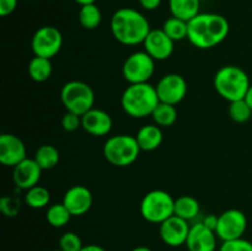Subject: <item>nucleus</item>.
<instances>
[{"label": "nucleus", "mask_w": 252, "mask_h": 251, "mask_svg": "<svg viewBox=\"0 0 252 251\" xmlns=\"http://www.w3.org/2000/svg\"><path fill=\"white\" fill-rule=\"evenodd\" d=\"M63 46L62 32L54 26H43L34 32L31 41L32 52L36 57L52 59Z\"/></svg>", "instance_id": "nucleus-9"}, {"label": "nucleus", "mask_w": 252, "mask_h": 251, "mask_svg": "<svg viewBox=\"0 0 252 251\" xmlns=\"http://www.w3.org/2000/svg\"><path fill=\"white\" fill-rule=\"evenodd\" d=\"M228 20L219 14L199 12L189 21V41L199 49H209L220 44L228 37Z\"/></svg>", "instance_id": "nucleus-1"}, {"label": "nucleus", "mask_w": 252, "mask_h": 251, "mask_svg": "<svg viewBox=\"0 0 252 251\" xmlns=\"http://www.w3.org/2000/svg\"><path fill=\"white\" fill-rule=\"evenodd\" d=\"M61 100L68 112L83 116L94 108L95 94L91 86L84 81L71 80L62 88Z\"/></svg>", "instance_id": "nucleus-7"}, {"label": "nucleus", "mask_w": 252, "mask_h": 251, "mask_svg": "<svg viewBox=\"0 0 252 251\" xmlns=\"http://www.w3.org/2000/svg\"><path fill=\"white\" fill-rule=\"evenodd\" d=\"M157 89L160 102L176 106L187 94V83L180 74H166L159 80Z\"/></svg>", "instance_id": "nucleus-11"}, {"label": "nucleus", "mask_w": 252, "mask_h": 251, "mask_svg": "<svg viewBox=\"0 0 252 251\" xmlns=\"http://www.w3.org/2000/svg\"><path fill=\"white\" fill-rule=\"evenodd\" d=\"M79 22L86 30H95L102 21V14L96 4H88L80 6L79 10Z\"/></svg>", "instance_id": "nucleus-23"}, {"label": "nucleus", "mask_w": 252, "mask_h": 251, "mask_svg": "<svg viewBox=\"0 0 252 251\" xmlns=\"http://www.w3.org/2000/svg\"><path fill=\"white\" fill-rule=\"evenodd\" d=\"M140 214L147 221L161 224L175 214V199L162 189H153L140 202Z\"/></svg>", "instance_id": "nucleus-6"}, {"label": "nucleus", "mask_w": 252, "mask_h": 251, "mask_svg": "<svg viewBox=\"0 0 252 251\" xmlns=\"http://www.w3.org/2000/svg\"><path fill=\"white\" fill-rule=\"evenodd\" d=\"M62 127L66 132H75L76 129H79V127H81V116L66 111V113L62 118Z\"/></svg>", "instance_id": "nucleus-33"}, {"label": "nucleus", "mask_w": 252, "mask_h": 251, "mask_svg": "<svg viewBox=\"0 0 252 251\" xmlns=\"http://www.w3.org/2000/svg\"><path fill=\"white\" fill-rule=\"evenodd\" d=\"M150 31L147 17L132 7L118 9L111 17V32L116 41L125 46L143 43Z\"/></svg>", "instance_id": "nucleus-2"}, {"label": "nucleus", "mask_w": 252, "mask_h": 251, "mask_svg": "<svg viewBox=\"0 0 252 251\" xmlns=\"http://www.w3.org/2000/svg\"><path fill=\"white\" fill-rule=\"evenodd\" d=\"M21 208V202L16 197L5 196L0 199V211L6 217H15Z\"/></svg>", "instance_id": "nucleus-31"}, {"label": "nucleus", "mask_w": 252, "mask_h": 251, "mask_svg": "<svg viewBox=\"0 0 252 251\" xmlns=\"http://www.w3.org/2000/svg\"><path fill=\"white\" fill-rule=\"evenodd\" d=\"M189 229H191V225L189 221L174 214L160 224V238L166 245L172 246V248L186 245Z\"/></svg>", "instance_id": "nucleus-12"}, {"label": "nucleus", "mask_w": 252, "mask_h": 251, "mask_svg": "<svg viewBox=\"0 0 252 251\" xmlns=\"http://www.w3.org/2000/svg\"><path fill=\"white\" fill-rule=\"evenodd\" d=\"M113 126L112 117L106 111L91 108L81 116V127L94 137H103L111 132Z\"/></svg>", "instance_id": "nucleus-17"}, {"label": "nucleus", "mask_w": 252, "mask_h": 251, "mask_svg": "<svg viewBox=\"0 0 252 251\" xmlns=\"http://www.w3.org/2000/svg\"><path fill=\"white\" fill-rule=\"evenodd\" d=\"M83 248L81 238L73 231H66L59 238V249L62 251H80Z\"/></svg>", "instance_id": "nucleus-30"}, {"label": "nucleus", "mask_w": 252, "mask_h": 251, "mask_svg": "<svg viewBox=\"0 0 252 251\" xmlns=\"http://www.w3.org/2000/svg\"><path fill=\"white\" fill-rule=\"evenodd\" d=\"M201 211L197 198L192 196H181L175 199V216L189 221L196 218Z\"/></svg>", "instance_id": "nucleus-21"}, {"label": "nucleus", "mask_w": 252, "mask_h": 251, "mask_svg": "<svg viewBox=\"0 0 252 251\" xmlns=\"http://www.w3.org/2000/svg\"><path fill=\"white\" fill-rule=\"evenodd\" d=\"M229 116L236 123L248 122L252 116V108L250 107L245 98L236 100L229 105Z\"/></svg>", "instance_id": "nucleus-29"}, {"label": "nucleus", "mask_w": 252, "mask_h": 251, "mask_svg": "<svg viewBox=\"0 0 252 251\" xmlns=\"http://www.w3.org/2000/svg\"><path fill=\"white\" fill-rule=\"evenodd\" d=\"M75 2H78L80 6H83V5H88V4H95L96 0H75Z\"/></svg>", "instance_id": "nucleus-39"}, {"label": "nucleus", "mask_w": 252, "mask_h": 251, "mask_svg": "<svg viewBox=\"0 0 252 251\" xmlns=\"http://www.w3.org/2000/svg\"><path fill=\"white\" fill-rule=\"evenodd\" d=\"M17 7V0H0V15L2 17L12 14Z\"/></svg>", "instance_id": "nucleus-34"}, {"label": "nucleus", "mask_w": 252, "mask_h": 251, "mask_svg": "<svg viewBox=\"0 0 252 251\" xmlns=\"http://www.w3.org/2000/svg\"><path fill=\"white\" fill-rule=\"evenodd\" d=\"M43 170L41 169L34 159L26 157L20 164L14 167L12 171V180L15 185L21 189H30L33 186L38 185L41 180V175Z\"/></svg>", "instance_id": "nucleus-18"}, {"label": "nucleus", "mask_w": 252, "mask_h": 251, "mask_svg": "<svg viewBox=\"0 0 252 251\" xmlns=\"http://www.w3.org/2000/svg\"><path fill=\"white\" fill-rule=\"evenodd\" d=\"M93 201V193L88 187L83 185H75L64 193L62 203L66 207L71 216L79 217L84 216L90 211Z\"/></svg>", "instance_id": "nucleus-14"}, {"label": "nucleus", "mask_w": 252, "mask_h": 251, "mask_svg": "<svg viewBox=\"0 0 252 251\" xmlns=\"http://www.w3.org/2000/svg\"><path fill=\"white\" fill-rule=\"evenodd\" d=\"M174 43L175 42L162 31V29L152 30L143 42L144 51L154 61H165L171 57L174 52Z\"/></svg>", "instance_id": "nucleus-15"}, {"label": "nucleus", "mask_w": 252, "mask_h": 251, "mask_svg": "<svg viewBox=\"0 0 252 251\" xmlns=\"http://www.w3.org/2000/svg\"><path fill=\"white\" fill-rule=\"evenodd\" d=\"M59 157H61L59 150L54 145L43 144L36 150L33 159L36 160L42 170H49L57 166V164L59 162Z\"/></svg>", "instance_id": "nucleus-24"}, {"label": "nucleus", "mask_w": 252, "mask_h": 251, "mask_svg": "<svg viewBox=\"0 0 252 251\" xmlns=\"http://www.w3.org/2000/svg\"><path fill=\"white\" fill-rule=\"evenodd\" d=\"M152 118L159 127H170L177 120V110L174 105L159 102V105L153 111Z\"/></svg>", "instance_id": "nucleus-25"}, {"label": "nucleus", "mask_w": 252, "mask_h": 251, "mask_svg": "<svg viewBox=\"0 0 252 251\" xmlns=\"http://www.w3.org/2000/svg\"><path fill=\"white\" fill-rule=\"evenodd\" d=\"M132 251H153L152 249L147 248V246H138V248H134Z\"/></svg>", "instance_id": "nucleus-40"}, {"label": "nucleus", "mask_w": 252, "mask_h": 251, "mask_svg": "<svg viewBox=\"0 0 252 251\" xmlns=\"http://www.w3.org/2000/svg\"><path fill=\"white\" fill-rule=\"evenodd\" d=\"M171 15L185 21H191L199 14L201 0H169Z\"/></svg>", "instance_id": "nucleus-20"}, {"label": "nucleus", "mask_w": 252, "mask_h": 251, "mask_svg": "<svg viewBox=\"0 0 252 251\" xmlns=\"http://www.w3.org/2000/svg\"><path fill=\"white\" fill-rule=\"evenodd\" d=\"M219 251H252V243L244 238L223 241Z\"/></svg>", "instance_id": "nucleus-32"}, {"label": "nucleus", "mask_w": 252, "mask_h": 251, "mask_svg": "<svg viewBox=\"0 0 252 251\" xmlns=\"http://www.w3.org/2000/svg\"><path fill=\"white\" fill-rule=\"evenodd\" d=\"M53 71L51 59L43 57H36L30 61L29 63V75L30 78L37 83H43L48 80Z\"/></svg>", "instance_id": "nucleus-22"}, {"label": "nucleus", "mask_w": 252, "mask_h": 251, "mask_svg": "<svg viewBox=\"0 0 252 251\" xmlns=\"http://www.w3.org/2000/svg\"><path fill=\"white\" fill-rule=\"evenodd\" d=\"M248 228V218L239 209H228L218 217L216 234L221 241L243 238Z\"/></svg>", "instance_id": "nucleus-10"}, {"label": "nucleus", "mask_w": 252, "mask_h": 251, "mask_svg": "<svg viewBox=\"0 0 252 251\" xmlns=\"http://www.w3.org/2000/svg\"><path fill=\"white\" fill-rule=\"evenodd\" d=\"M217 238L216 231L199 221L189 229L186 246L189 251H216Z\"/></svg>", "instance_id": "nucleus-16"}, {"label": "nucleus", "mask_w": 252, "mask_h": 251, "mask_svg": "<svg viewBox=\"0 0 252 251\" xmlns=\"http://www.w3.org/2000/svg\"><path fill=\"white\" fill-rule=\"evenodd\" d=\"M202 223H204L209 229H212V230L216 231L217 223H218V217L213 216V214H211V216H207L206 218L203 219V221H202Z\"/></svg>", "instance_id": "nucleus-36"}, {"label": "nucleus", "mask_w": 252, "mask_h": 251, "mask_svg": "<svg viewBox=\"0 0 252 251\" xmlns=\"http://www.w3.org/2000/svg\"><path fill=\"white\" fill-rule=\"evenodd\" d=\"M80 251H106L102 246H98L96 244H90V245H84Z\"/></svg>", "instance_id": "nucleus-37"}, {"label": "nucleus", "mask_w": 252, "mask_h": 251, "mask_svg": "<svg viewBox=\"0 0 252 251\" xmlns=\"http://www.w3.org/2000/svg\"><path fill=\"white\" fill-rule=\"evenodd\" d=\"M155 70V61L145 51L134 52L125 61L122 74L129 84L148 83Z\"/></svg>", "instance_id": "nucleus-8"}, {"label": "nucleus", "mask_w": 252, "mask_h": 251, "mask_svg": "<svg viewBox=\"0 0 252 251\" xmlns=\"http://www.w3.org/2000/svg\"><path fill=\"white\" fill-rule=\"evenodd\" d=\"M53 251H62L61 249H57V250H53Z\"/></svg>", "instance_id": "nucleus-41"}, {"label": "nucleus", "mask_w": 252, "mask_h": 251, "mask_svg": "<svg viewBox=\"0 0 252 251\" xmlns=\"http://www.w3.org/2000/svg\"><path fill=\"white\" fill-rule=\"evenodd\" d=\"M140 150L142 149L135 135L118 134L106 140L103 145V157L113 166L126 167L138 159Z\"/></svg>", "instance_id": "nucleus-5"}, {"label": "nucleus", "mask_w": 252, "mask_h": 251, "mask_svg": "<svg viewBox=\"0 0 252 251\" xmlns=\"http://www.w3.org/2000/svg\"><path fill=\"white\" fill-rule=\"evenodd\" d=\"M70 212L66 209L63 203H54L48 207L46 213V219L49 225L54 228H63L70 221L71 219Z\"/></svg>", "instance_id": "nucleus-28"}, {"label": "nucleus", "mask_w": 252, "mask_h": 251, "mask_svg": "<svg viewBox=\"0 0 252 251\" xmlns=\"http://www.w3.org/2000/svg\"><path fill=\"white\" fill-rule=\"evenodd\" d=\"M51 201V193L48 189L43 186L36 185L32 188L27 189L25 194V203L29 207L34 209L44 208L49 204Z\"/></svg>", "instance_id": "nucleus-27"}, {"label": "nucleus", "mask_w": 252, "mask_h": 251, "mask_svg": "<svg viewBox=\"0 0 252 251\" xmlns=\"http://www.w3.org/2000/svg\"><path fill=\"white\" fill-rule=\"evenodd\" d=\"M26 147L17 135L4 133L0 137V162L5 166L15 167L26 159Z\"/></svg>", "instance_id": "nucleus-13"}, {"label": "nucleus", "mask_w": 252, "mask_h": 251, "mask_svg": "<svg viewBox=\"0 0 252 251\" xmlns=\"http://www.w3.org/2000/svg\"><path fill=\"white\" fill-rule=\"evenodd\" d=\"M162 31L174 42L182 41L189 36V22L179 17L171 16L162 25Z\"/></svg>", "instance_id": "nucleus-26"}, {"label": "nucleus", "mask_w": 252, "mask_h": 251, "mask_svg": "<svg viewBox=\"0 0 252 251\" xmlns=\"http://www.w3.org/2000/svg\"><path fill=\"white\" fill-rule=\"evenodd\" d=\"M161 1L162 0H139V4L144 10L153 11V10H157L161 5Z\"/></svg>", "instance_id": "nucleus-35"}, {"label": "nucleus", "mask_w": 252, "mask_h": 251, "mask_svg": "<svg viewBox=\"0 0 252 251\" xmlns=\"http://www.w3.org/2000/svg\"><path fill=\"white\" fill-rule=\"evenodd\" d=\"M140 149L144 152H153L158 149L162 143L161 127L157 125L143 126L135 134Z\"/></svg>", "instance_id": "nucleus-19"}, {"label": "nucleus", "mask_w": 252, "mask_h": 251, "mask_svg": "<svg viewBox=\"0 0 252 251\" xmlns=\"http://www.w3.org/2000/svg\"><path fill=\"white\" fill-rule=\"evenodd\" d=\"M245 100H246V102H248L249 105H250V107L252 108V84L250 85V88H249L248 93H246Z\"/></svg>", "instance_id": "nucleus-38"}, {"label": "nucleus", "mask_w": 252, "mask_h": 251, "mask_svg": "<svg viewBox=\"0 0 252 251\" xmlns=\"http://www.w3.org/2000/svg\"><path fill=\"white\" fill-rule=\"evenodd\" d=\"M251 83L244 69L236 65H225L219 69L214 76L217 93L229 102L245 98Z\"/></svg>", "instance_id": "nucleus-4"}, {"label": "nucleus", "mask_w": 252, "mask_h": 251, "mask_svg": "<svg viewBox=\"0 0 252 251\" xmlns=\"http://www.w3.org/2000/svg\"><path fill=\"white\" fill-rule=\"evenodd\" d=\"M160 100L155 86L149 83L129 84L123 91L121 105L123 111L133 118H144L152 116Z\"/></svg>", "instance_id": "nucleus-3"}]
</instances>
